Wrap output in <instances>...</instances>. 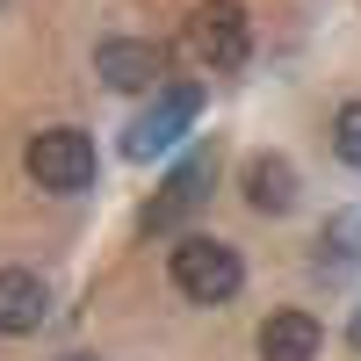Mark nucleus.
<instances>
[{
	"label": "nucleus",
	"mask_w": 361,
	"mask_h": 361,
	"mask_svg": "<svg viewBox=\"0 0 361 361\" xmlns=\"http://www.w3.org/2000/svg\"><path fill=\"white\" fill-rule=\"evenodd\" d=\"M166 275H173V289L188 296V304H231V296L246 289V260H238V246L195 231V238H180L166 253Z\"/></svg>",
	"instance_id": "nucleus-1"
},
{
	"label": "nucleus",
	"mask_w": 361,
	"mask_h": 361,
	"mask_svg": "<svg viewBox=\"0 0 361 361\" xmlns=\"http://www.w3.org/2000/svg\"><path fill=\"white\" fill-rule=\"evenodd\" d=\"M22 166H29V180H37V188H51V195H80L87 180H94L102 159H94V137H87V130L58 123V130H37V137H29Z\"/></svg>",
	"instance_id": "nucleus-2"
},
{
	"label": "nucleus",
	"mask_w": 361,
	"mask_h": 361,
	"mask_svg": "<svg viewBox=\"0 0 361 361\" xmlns=\"http://www.w3.org/2000/svg\"><path fill=\"white\" fill-rule=\"evenodd\" d=\"M195 116H202V87H166V94L123 130V159H159V152H173L180 130H188Z\"/></svg>",
	"instance_id": "nucleus-3"
},
{
	"label": "nucleus",
	"mask_w": 361,
	"mask_h": 361,
	"mask_svg": "<svg viewBox=\"0 0 361 361\" xmlns=\"http://www.w3.org/2000/svg\"><path fill=\"white\" fill-rule=\"evenodd\" d=\"M188 44L202 51V66L238 73V66H246V51H253L246 8H238V0H202V8H195V22H188Z\"/></svg>",
	"instance_id": "nucleus-4"
},
{
	"label": "nucleus",
	"mask_w": 361,
	"mask_h": 361,
	"mask_svg": "<svg viewBox=\"0 0 361 361\" xmlns=\"http://www.w3.org/2000/svg\"><path fill=\"white\" fill-rule=\"evenodd\" d=\"M94 73L109 87H123V94H137V87H159L166 80V51L159 44H137V37H109L94 51Z\"/></svg>",
	"instance_id": "nucleus-5"
},
{
	"label": "nucleus",
	"mask_w": 361,
	"mask_h": 361,
	"mask_svg": "<svg viewBox=\"0 0 361 361\" xmlns=\"http://www.w3.org/2000/svg\"><path fill=\"white\" fill-rule=\"evenodd\" d=\"M44 318H51V289H44V275H29V267H0V333L22 340V333H37Z\"/></svg>",
	"instance_id": "nucleus-6"
},
{
	"label": "nucleus",
	"mask_w": 361,
	"mask_h": 361,
	"mask_svg": "<svg viewBox=\"0 0 361 361\" xmlns=\"http://www.w3.org/2000/svg\"><path fill=\"white\" fill-rule=\"evenodd\" d=\"M209 180H217V159H209V152H195V159H188V166H180V173L166 180V188H159V202L145 209V231L180 224V217H188V209L202 202V188H209Z\"/></svg>",
	"instance_id": "nucleus-7"
},
{
	"label": "nucleus",
	"mask_w": 361,
	"mask_h": 361,
	"mask_svg": "<svg viewBox=\"0 0 361 361\" xmlns=\"http://www.w3.org/2000/svg\"><path fill=\"white\" fill-rule=\"evenodd\" d=\"M318 340H325V333H318L311 311H275V318L260 325V361H311Z\"/></svg>",
	"instance_id": "nucleus-8"
},
{
	"label": "nucleus",
	"mask_w": 361,
	"mask_h": 361,
	"mask_svg": "<svg viewBox=\"0 0 361 361\" xmlns=\"http://www.w3.org/2000/svg\"><path fill=\"white\" fill-rule=\"evenodd\" d=\"M246 202L260 209V217H282V209H296V166L275 159V152H260L246 166Z\"/></svg>",
	"instance_id": "nucleus-9"
},
{
	"label": "nucleus",
	"mask_w": 361,
	"mask_h": 361,
	"mask_svg": "<svg viewBox=\"0 0 361 361\" xmlns=\"http://www.w3.org/2000/svg\"><path fill=\"white\" fill-rule=\"evenodd\" d=\"M333 152H340V159L361 173V102H347V109L333 116Z\"/></svg>",
	"instance_id": "nucleus-10"
},
{
	"label": "nucleus",
	"mask_w": 361,
	"mask_h": 361,
	"mask_svg": "<svg viewBox=\"0 0 361 361\" xmlns=\"http://www.w3.org/2000/svg\"><path fill=\"white\" fill-rule=\"evenodd\" d=\"M325 246H340L347 260H361V217H340V224H325Z\"/></svg>",
	"instance_id": "nucleus-11"
},
{
	"label": "nucleus",
	"mask_w": 361,
	"mask_h": 361,
	"mask_svg": "<svg viewBox=\"0 0 361 361\" xmlns=\"http://www.w3.org/2000/svg\"><path fill=\"white\" fill-rule=\"evenodd\" d=\"M347 340H354V347H361V304H354V318H347Z\"/></svg>",
	"instance_id": "nucleus-12"
},
{
	"label": "nucleus",
	"mask_w": 361,
	"mask_h": 361,
	"mask_svg": "<svg viewBox=\"0 0 361 361\" xmlns=\"http://www.w3.org/2000/svg\"><path fill=\"white\" fill-rule=\"evenodd\" d=\"M66 361H94V354H66Z\"/></svg>",
	"instance_id": "nucleus-13"
}]
</instances>
